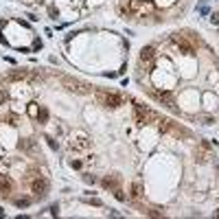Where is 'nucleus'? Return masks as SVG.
<instances>
[{
    "label": "nucleus",
    "instance_id": "obj_1",
    "mask_svg": "<svg viewBox=\"0 0 219 219\" xmlns=\"http://www.w3.org/2000/svg\"><path fill=\"white\" fill-rule=\"evenodd\" d=\"M96 101L105 107H118L123 103V96H118L114 92H105V90H96Z\"/></svg>",
    "mask_w": 219,
    "mask_h": 219
},
{
    "label": "nucleus",
    "instance_id": "obj_2",
    "mask_svg": "<svg viewBox=\"0 0 219 219\" xmlns=\"http://www.w3.org/2000/svg\"><path fill=\"white\" fill-rule=\"evenodd\" d=\"M134 114H136V123L138 125H145V123H147V118H156L147 107H142V105H134Z\"/></svg>",
    "mask_w": 219,
    "mask_h": 219
},
{
    "label": "nucleus",
    "instance_id": "obj_3",
    "mask_svg": "<svg viewBox=\"0 0 219 219\" xmlns=\"http://www.w3.org/2000/svg\"><path fill=\"white\" fill-rule=\"evenodd\" d=\"M31 191L35 193V197H44L46 193H48V182H46L44 178H37V180H33Z\"/></svg>",
    "mask_w": 219,
    "mask_h": 219
},
{
    "label": "nucleus",
    "instance_id": "obj_4",
    "mask_svg": "<svg viewBox=\"0 0 219 219\" xmlns=\"http://www.w3.org/2000/svg\"><path fill=\"white\" fill-rule=\"evenodd\" d=\"M173 42L178 44V48H180V53H184V55H193L195 53V48H193L184 37H180V35H173Z\"/></svg>",
    "mask_w": 219,
    "mask_h": 219
},
{
    "label": "nucleus",
    "instance_id": "obj_5",
    "mask_svg": "<svg viewBox=\"0 0 219 219\" xmlns=\"http://www.w3.org/2000/svg\"><path fill=\"white\" fill-rule=\"evenodd\" d=\"M61 83L68 86V90H72V92H86V86H83V83L70 79V77H61Z\"/></svg>",
    "mask_w": 219,
    "mask_h": 219
},
{
    "label": "nucleus",
    "instance_id": "obj_6",
    "mask_svg": "<svg viewBox=\"0 0 219 219\" xmlns=\"http://www.w3.org/2000/svg\"><path fill=\"white\" fill-rule=\"evenodd\" d=\"M11 188H13L11 178H7V175H0V195H9V193H11Z\"/></svg>",
    "mask_w": 219,
    "mask_h": 219
},
{
    "label": "nucleus",
    "instance_id": "obj_7",
    "mask_svg": "<svg viewBox=\"0 0 219 219\" xmlns=\"http://www.w3.org/2000/svg\"><path fill=\"white\" fill-rule=\"evenodd\" d=\"M129 197L134 200V202H138L140 197H142V184L136 180V182H132V186H129Z\"/></svg>",
    "mask_w": 219,
    "mask_h": 219
},
{
    "label": "nucleus",
    "instance_id": "obj_8",
    "mask_svg": "<svg viewBox=\"0 0 219 219\" xmlns=\"http://www.w3.org/2000/svg\"><path fill=\"white\" fill-rule=\"evenodd\" d=\"M154 96H156L160 103H164V105H169V107H173V96H171V92H154Z\"/></svg>",
    "mask_w": 219,
    "mask_h": 219
},
{
    "label": "nucleus",
    "instance_id": "obj_9",
    "mask_svg": "<svg viewBox=\"0 0 219 219\" xmlns=\"http://www.w3.org/2000/svg\"><path fill=\"white\" fill-rule=\"evenodd\" d=\"M156 55V48L154 46H142V51H140V59L142 61H151Z\"/></svg>",
    "mask_w": 219,
    "mask_h": 219
},
{
    "label": "nucleus",
    "instance_id": "obj_10",
    "mask_svg": "<svg viewBox=\"0 0 219 219\" xmlns=\"http://www.w3.org/2000/svg\"><path fill=\"white\" fill-rule=\"evenodd\" d=\"M70 147H72V149H86V147H88V140H86V136H79V140H77V142L72 140V142H70Z\"/></svg>",
    "mask_w": 219,
    "mask_h": 219
},
{
    "label": "nucleus",
    "instance_id": "obj_11",
    "mask_svg": "<svg viewBox=\"0 0 219 219\" xmlns=\"http://www.w3.org/2000/svg\"><path fill=\"white\" fill-rule=\"evenodd\" d=\"M206 151H208V149H204V147H202L200 151H195V160H200V162H206V160H208V154H206Z\"/></svg>",
    "mask_w": 219,
    "mask_h": 219
},
{
    "label": "nucleus",
    "instance_id": "obj_12",
    "mask_svg": "<svg viewBox=\"0 0 219 219\" xmlns=\"http://www.w3.org/2000/svg\"><path fill=\"white\" fill-rule=\"evenodd\" d=\"M37 120H40V123H46V120H48V110L42 107V110L37 112Z\"/></svg>",
    "mask_w": 219,
    "mask_h": 219
},
{
    "label": "nucleus",
    "instance_id": "obj_13",
    "mask_svg": "<svg viewBox=\"0 0 219 219\" xmlns=\"http://www.w3.org/2000/svg\"><path fill=\"white\" fill-rule=\"evenodd\" d=\"M29 204H31V200H18L15 202V206H20V208H27Z\"/></svg>",
    "mask_w": 219,
    "mask_h": 219
},
{
    "label": "nucleus",
    "instance_id": "obj_14",
    "mask_svg": "<svg viewBox=\"0 0 219 219\" xmlns=\"http://www.w3.org/2000/svg\"><path fill=\"white\" fill-rule=\"evenodd\" d=\"M24 77H27V72H11V79H24Z\"/></svg>",
    "mask_w": 219,
    "mask_h": 219
},
{
    "label": "nucleus",
    "instance_id": "obj_15",
    "mask_svg": "<svg viewBox=\"0 0 219 219\" xmlns=\"http://www.w3.org/2000/svg\"><path fill=\"white\" fill-rule=\"evenodd\" d=\"M114 195H116V200H120V202H123V200H125V193H123V191H120V188H116V191H114Z\"/></svg>",
    "mask_w": 219,
    "mask_h": 219
},
{
    "label": "nucleus",
    "instance_id": "obj_16",
    "mask_svg": "<svg viewBox=\"0 0 219 219\" xmlns=\"http://www.w3.org/2000/svg\"><path fill=\"white\" fill-rule=\"evenodd\" d=\"M210 22L215 24V27H219V13H213V15H210Z\"/></svg>",
    "mask_w": 219,
    "mask_h": 219
},
{
    "label": "nucleus",
    "instance_id": "obj_17",
    "mask_svg": "<svg viewBox=\"0 0 219 219\" xmlns=\"http://www.w3.org/2000/svg\"><path fill=\"white\" fill-rule=\"evenodd\" d=\"M46 140H48V147H51V149H57V145H55V140L51 136H46Z\"/></svg>",
    "mask_w": 219,
    "mask_h": 219
},
{
    "label": "nucleus",
    "instance_id": "obj_18",
    "mask_svg": "<svg viewBox=\"0 0 219 219\" xmlns=\"http://www.w3.org/2000/svg\"><path fill=\"white\" fill-rule=\"evenodd\" d=\"M7 101V94H5V90H0V105H2Z\"/></svg>",
    "mask_w": 219,
    "mask_h": 219
},
{
    "label": "nucleus",
    "instance_id": "obj_19",
    "mask_svg": "<svg viewBox=\"0 0 219 219\" xmlns=\"http://www.w3.org/2000/svg\"><path fill=\"white\" fill-rule=\"evenodd\" d=\"M29 114H33V116H37V107H35V103L29 107Z\"/></svg>",
    "mask_w": 219,
    "mask_h": 219
},
{
    "label": "nucleus",
    "instance_id": "obj_20",
    "mask_svg": "<svg viewBox=\"0 0 219 219\" xmlns=\"http://www.w3.org/2000/svg\"><path fill=\"white\" fill-rule=\"evenodd\" d=\"M217 215H219V210H217Z\"/></svg>",
    "mask_w": 219,
    "mask_h": 219
}]
</instances>
